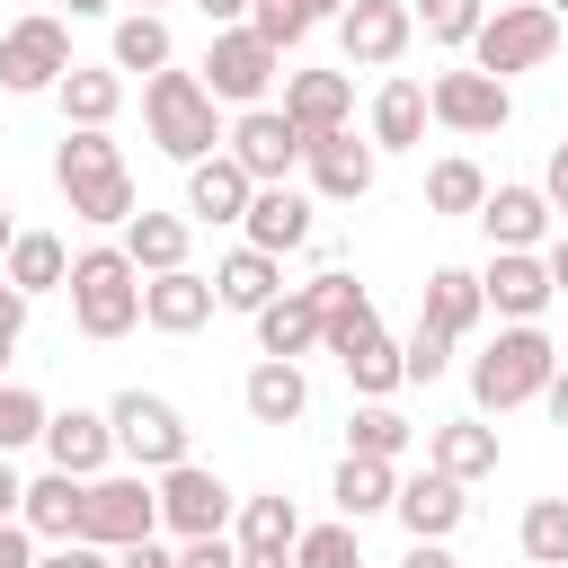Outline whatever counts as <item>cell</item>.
Here are the masks:
<instances>
[{
  "label": "cell",
  "instance_id": "cell-1",
  "mask_svg": "<svg viewBox=\"0 0 568 568\" xmlns=\"http://www.w3.org/2000/svg\"><path fill=\"white\" fill-rule=\"evenodd\" d=\"M550 373H559L550 328L541 320H497V337L470 355V399H479V417H506V408H532L550 390Z\"/></svg>",
  "mask_w": 568,
  "mask_h": 568
},
{
  "label": "cell",
  "instance_id": "cell-2",
  "mask_svg": "<svg viewBox=\"0 0 568 568\" xmlns=\"http://www.w3.org/2000/svg\"><path fill=\"white\" fill-rule=\"evenodd\" d=\"M142 124H151V142H160L169 160H186V169L213 160L222 133H231V124H222V98L204 89V71H178V62L142 80Z\"/></svg>",
  "mask_w": 568,
  "mask_h": 568
},
{
  "label": "cell",
  "instance_id": "cell-3",
  "mask_svg": "<svg viewBox=\"0 0 568 568\" xmlns=\"http://www.w3.org/2000/svg\"><path fill=\"white\" fill-rule=\"evenodd\" d=\"M62 293H71V328L98 337V346L142 328V266L124 257V240H115V248H80Z\"/></svg>",
  "mask_w": 568,
  "mask_h": 568
},
{
  "label": "cell",
  "instance_id": "cell-4",
  "mask_svg": "<svg viewBox=\"0 0 568 568\" xmlns=\"http://www.w3.org/2000/svg\"><path fill=\"white\" fill-rule=\"evenodd\" d=\"M550 53H559V9H550V0H497V9L479 18V36H470V62L497 71V80L541 71Z\"/></svg>",
  "mask_w": 568,
  "mask_h": 568
},
{
  "label": "cell",
  "instance_id": "cell-5",
  "mask_svg": "<svg viewBox=\"0 0 568 568\" xmlns=\"http://www.w3.org/2000/svg\"><path fill=\"white\" fill-rule=\"evenodd\" d=\"M106 417H115V453H124L133 470H151V479H160L169 462L195 453V426H186L178 399H160V390H115Z\"/></svg>",
  "mask_w": 568,
  "mask_h": 568
},
{
  "label": "cell",
  "instance_id": "cell-6",
  "mask_svg": "<svg viewBox=\"0 0 568 568\" xmlns=\"http://www.w3.org/2000/svg\"><path fill=\"white\" fill-rule=\"evenodd\" d=\"M142 532H160V479H151V470H98L89 497H80V541L124 550V541H142Z\"/></svg>",
  "mask_w": 568,
  "mask_h": 568
},
{
  "label": "cell",
  "instance_id": "cell-7",
  "mask_svg": "<svg viewBox=\"0 0 568 568\" xmlns=\"http://www.w3.org/2000/svg\"><path fill=\"white\" fill-rule=\"evenodd\" d=\"M62 71H71V27L53 9H27L0 27V89L9 98H53Z\"/></svg>",
  "mask_w": 568,
  "mask_h": 568
},
{
  "label": "cell",
  "instance_id": "cell-8",
  "mask_svg": "<svg viewBox=\"0 0 568 568\" xmlns=\"http://www.w3.org/2000/svg\"><path fill=\"white\" fill-rule=\"evenodd\" d=\"M275 80H284V53H275L257 27H213V44H204V89H213L222 106H266Z\"/></svg>",
  "mask_w": 568,
  "mask_h": 568
},
{
  "label": "cell",
  "instance_id": "cell-9",
  "mask_svg": "<svg viewBox=\"0 0 568 568\" xmlns=\"http://www.w3.org/2000/svg\"><path fill=\"white\" fill-rule=\"evenodd\" d=\"M231 515H240V497H231V479H222V470H204L195 453L160 470V532H178V541H195V532H231Z\"/></svg>",
  "mask_w": 568,
  "mask_h": 568
},
{
  "label": "cell",
  "instance_id": "cell-10",
  "mask_svg": "<svg viewBox=\"0 0 568 568\" xmlns=\"http://www.w3.org/2000/svg\"><path fill=\"white\" fill-rule=\"evenodd\" d=\"M426 106H435V124H444V133H462V142H479V133H506V115H515L506 80H497V71H479V62H462V71H435V80H426Z\"/></svg>",
  "mask_w": 568,
  "mask_h": 568
},
{
  "label": "cell",
  "instance_id": "cell-11",
  "mask_svg": "<svg viewBox=\"0 0 568 568\" xmlns=\"http://www.w3.org/2000/svg\"><path fill=\"white\" fill-rule=\"evenodd\" d=\"M302 142H311V133H302L284 106H240V115H231V133H222V151H231L257 186H284V178L302 169Z\"/></svg>",
  "mask_w": 568,
  "mask_h": 568
},
{
  "label": "cell",
  "instance_id": "cell-12",
  "mask_svg": "<svg viewBox=\"0 0 568 568\" xmlns=\"http://www.w3.org/2000/svg\"><path fill=\"white\" fill-rule=\"evenodd\" d=\"M408 44H417V9H408V0H346V9H337V53H346V71H390Z\"/></svg>",
  "mask_w": 568,
  "mask_h": 568
},
{
  "label": "cell",
  "instance_id": "cell-13",
  "mask_svg": "<svg viewBox=\"0 0 568 568\" xmlns=\"http://www.w3.org/2000/svg\"><path fill=\"white\" fill-rule=\"evenodd\" d=\"M302 169H311V195L364 204L373 178H382V151H373V133L355 142V124H337V133H311V142H302Z\"/></svg>",
  "mask_w": 568,
  "mask_h": 568
},
{
  "label": "cell",
  "instance_id": "cell-14",
  "mask_svg": "<svg viewBox=\"0 0 568 568\" xmlns=\"http://www.w3.org/2000/svg\"><path fill=\"white\" fill-rule=\"evenodd\" d=\"M479 293H488V311H497V320H541V311L559 302V284H550L541 248H488Z\"/></svg>",
  "mask_w": 568,
  "mask_h": 568
},
{
  "label": "cell",
  "instance_id": "cell-15",
  "mask_svg": "<svg viewBox=\"0 0 568 568\" xmlns=\"http://www.w3.org/2000/svg\"><path fill=\"white\" fill-rule=\"evenodd\" d=\"M390 515H399V532H408V541H453V532L470 524V488H462V479H444V470L426 462L417 479H399Z\"/></svg>",
  "mask_w": 568,
  "mask_h": 568
},
{
  "label": "cell",
  "instance_id": "cell-16",
  "mask_svg": "<svg viewBox=\"0 0 568 568\" xmlns=\"http://www.w3.org/2000/svg\"><path fill=\"white\" fill-rule=\"evenodd\" d=\"M222 311V293H213V275H195V266H169V275H142V328H160V337H195L204 320Z\"/></svg>",
  "mask_w": 568,
  "mask_h": 568
},
{
  "label": "cell",
  "instance_id": "cell-17",
  "mask_svg": "<svg viewBox=\"0 0 568 568\" xmlns=\"http://www.w3.org/2000/svg\"><path fill=\"white\" fill-rule=\"evenodd\" d=\"M44 462L71 470V479L115 470V417H106V408H53V417H44Z\"/></svg>",
  "mask_w": 568,
  "mask_h": 568
},
{
  "label": "cell",
  "instance_id": "cell-18",
  "mask_svg": "<svg viewBox=\"0 0 568 568\" xmlns=\"http://www.w3.org/2000/svg\"><path fill=\"white\" fill-rule=\"evenodd\" d=\"M240 240H248V248H266V257L311 248V195H302V186H257V195H248V213H240Z\"/></svg>",
  "mask_w": 568,
  "mask_h": 568
},
{
  "label": "cell",
  "instance_id": "cell-19",
  "mask_svg": "<svg viewBox=\"0 0 568 568\" xmlns=\"http://www.w3.org/2000/svg\"><path fill=\"white\" fill-rule=\"evenodd\" d=\"M240 408H248V426H293L311 408V373L293 355H257L248 382H240Z\"/></svg>",
  "mask_w": 568,
  "mask_h": 568
},
{
  "label": "cell",
  "instance_id": "cell-20",
  "mask_svg": "<svg viewBox=\"0 0 568 568\" xmlns=\"http://www.w3.org/2000/svg\"><path fill=\"white\" fill-rule=\"evenodd\" d=\"M426 462L444 470V479H497V426L488 417H444V426H426Z\"/></svg>",
  "mask_w": 568,
  "mask_h": 568
},
{
  "label": "cell",
  "instance_id": "cell-21",
  "mask_svg": "<svg viewBox=\"0 0 568 568\" xmlns=\"http://www.w3.org/2000/svg\"><path fill=\"white\" fill-rule=\"evenodd\" d=\"M284 115L302 133H337V124H355V80L346 71H284Z\"/></svg>",
  "mask_w": 568,
  "mask_h": 568
},
{
  "label": "cell",
  "instance_id": "cell-22",
  "mask_svg": "<svg viewBox=\"0 0 568 568\" xmlns=\"http://www.w3.org/2000/svg\"><path fill=\"white\" fill-rule=\"evenodd\" d=\"M426 124H435V106H426V80L390 71V80L373 89V151H417V142H426Z\"/></svg>",
  "mask_w": 568,
  "mask_h": 568
},
{
  "label": "cell",
  "instance_id": "cell-23",
  "mask_svg": "<svg viewBox=\"0 0 568 568\" xmlns=\"http://www.w3.org/2000/svg\"><path fill=\"white\" fill-rule=\"evenodd\" d=\"M248 195H257V178H248L231 151H213V160L186 169V222H240Z\"/></svg>",
  "mask_w": 568,
  "mask_h": 568
},
{
  "label": "cell",
  "instance_id": "cell-24",
  "mask_svg": "<svg viewBox=\"0 0 568 568\" xmlns=\"http://www.w3.org/2000/svg\"><path fill=\"white\" fill-rule=\"evenodd\" d=\"M479 231H488V248H541L550 240V195L541 186H488Z\"/></svg>",
  "mask_w": 568,
  "mask_h": 568
},
{
  "label": "cell",
  "instance_id": "cell-25",
  "mask_svg": "<svg viewBox=\"0 0 568 568\" xmlns=\"http://www.w3.org/2000/svg\"><path fill=\"white\" fill-rule=\"evenodd\" d=\"M320 328H328L320 302H311L302 284H284V293L257 311V355H293V364H302V355H320Z\"/></svg>",
  "mask_w": 568,
  "mask_h": 568
},
{
  "label": "cell",
  "instance_id": "cell-26",
  "mask_svg": "<svg viewBox=\"0 0 568 568\" xmlns=\"http://www.w3.org/2000/svg\"><path fill=\"white\" fill-rule=\"evenodd\" d=\"M80 497H89V479H71V470H44V479H27V497H18V524H27L36 541H80Z\"/></svg>",
  "mask_w": 568,
  "mask_h": 568
},
{
  "label": "cell",
  "instance_id": "cell-27",
  "mask_svg": "<svg viewBox=\"0 0 568 568\" xmlns=\"http://www.w3.org/2000/svg\"><path fill=\"white\" fill-rule=\"evenodd\" d=\"M53 106H62V124H115L124 115V71L115 62H71Z\"/></svg>",
  "mask_w": 568,
  "mask_h": 568
},
{
  "label": "cell",
  "instance_id": "cell-28",
  "mask_svg": "<svg viewBox=\"0 0 568 568\" xmlns=\"http://www.w3.org/2000/svg\"><path fill=\"white\" fill-rule=\"evenodd\" d=\"M213 293H222V311H248V320H257V311L284 293V257H266V248L240 240V248L213 266Z\"/></svg>",
  "mask_w": 568,
  "mask_h": 568
},
{
  "label": "cell",
  "instance_id": "cell-29",
  "mask_svg": "<svg viewBox=\"0 0 568 568\" xmlns=\"http://www.w3.org/2000/svg\"><path fill=\"white\" fill-rule=\"evenodd\" d=\"M417 320H435L444 337H470V328L488 320V293H479V266H435V275H426V302H417Z\"/></svg>",
  "mask_w": 568,
  "mask_h": 568
},
{
  "label": "cell",
  "instance_id": "cell-30",
  "mask_svg": "<svg viewBox=\"0 0 568 568\" xmlns=\"http://www.w3.org/2000/svg\"><path fill=\"white\" fill-rule=\"evenodd\" d=\"M328 497H337V515H346V524H373V515H390V497H399V462L346 453V462H337V479H328Z\"/></svg>",
  "mask_w": 568,
  "mask_h": 568
},
{
  "label": "cell",
  "instance_id": "cell-31",
  "mask_svg": "<svg viewBox=\"0 0 568 568\" xmlns=\"http://www.w3.org/2000/svg\"><path fill=\"white\" fill-rule=\"evenodd\" d=\"M186 248H195V222H186V213H151V204H142V213L124 222V257H133L142 275L186 266Z\"/></svg>",
  "mask_w": 568,
  "mask_h": 568
},
{
  "label": "cell",
  "instance_id": "cell-32",
  "mask_svg": "<svg viewBox=\"0 0 568 568\" xmlns=\"http://www.w3.org/2000/svg\"><path fill=\"white\" fill-rule=\"evenodd\" d=\"M106 62H115V71H142V80H151V71H169V62H178V36H169V18H160V9H124V18H115V44H106Z\"/></svg>",
  "mask_w": 568,
  "mask_h": 568
},
{
  "label": "cell",
  "instance_id": "cell-33",
  "mask_svg": "<svg viewBox=\"0 0 568 568\" xmlns=\"http://www.w3.org/2000/svg\"><path fill=\"white\" fill-rule=\"evenodd\" d=\"M0 275H9L27 302H36V293H62V284H71V248H62L53 231H18L9 257H0Z\"/></svg>",
  "mask_w": 568,
  "mask_h": 568
},
{
  "label": "cell",
  "instance_id": "cell-34",
  "mask_svg": "<svg viewBox=\"0 0 568 568\" xmlns=\"http://www.w3.org/2000/svg\"><path fill=\"white\" fill-rule=\"evenodd\" d=\"M231 541H240V550H293V541H302V515H293V497H284V488H257V497H240V515H231Z\"/></svg>",
  "mask_w": 568,
  "mask_h": 568
},
{
  "label": "cell",
  "instance_id": "cell-35",
  "mask_svg": "<svg viewBox=\"0 0 568 568\" xmlns=\"http://www.w3.org/2000/svg\"><path fill=\"white\" fill-rule=\"evenodd\" d=\"M62 204H71V222H89V231H124V222L142 213L133 169H106V178H89V186H62Z\"/></svg>",
  "mask_w": 568,
  "mask_h": 568
},
{
  "label": "cell",
  "instance_id": "cell-36",
  "mask_svg": "<svg viewBox=\"0 0 568 568\" xmlns=\"http://www.w3.org/2000/svg\"><path fill=\"white\" fill-rule=\"evenodd\" d=\"M337 373L355 382V399H390V390L408 382V355H399V337H382V328H373V337H355V346L337 355Z\"/></svg>",
  "mask_w": 568,
  "mask_h": 568
},
{
  "label": "cell",
  "instance_id": "cell-37",
  "mask_svg": "<svg viewBox=\"0 0 568 568\" xmlns=\"http://www.w3.org/2000/svg\"><path fill=\"white\" fill-rule=\"evenodd\" d=\"M106 169H124V151H115L106 124H71V133L53 142V186H89V178H106Z\"/></svg>",
  "mask_w": 568,
  "mask_h": 568
},
{
  "label": "cell",
  "instance_id": "cell-38",
  "mask_svg": "<svg viewBox=\"0 0 568 568\" xmlns=\"http://www.w3.org/2000/svg\"><path fill=\"white\" fill-rule=\"evenodd\" d=\"M479 204H488V169L470 151H444L426 169V213H479Z\"/></svg>",
  "mask_w": 568,
  "mask_h": 568
},
{
  "label": "cell",
  "instance_id": "cell-39",
  "mask_svg": "<svg viewBox=\"0 0 568 568\" xmlns=\"http://www.w3.org/2000/svg\"><path fill=\"white\" fill-rule=\"evenodd\" d=\"M408 444H417V426H408V417H399L390 399H364V408L346 417V453H373V462H399Z\"/></svg>",
  "mask_w": 568,
  "mask_h": 568
},
{
  "label": "cell",
  "instance_id": "cell-40",
  "mask_svg": "<svg viewBox=\"0 0 568 568\" xmlns=\"http://www.w3.org/2000/svg\"><path fill=\"white\" fill-rule=\"evenodd\" d=\"M515 550L532 568H568V497H532L524 524H515Z\"/></svg>",
  "mask_w": 568,
  "mask_h": 568
},
{
  "label": "cell",
  "instance_id": "cell-41",
  "mask_svg": "<svg viewBox=\"0 0 568 568\" xmlns=\"http://www.w3.org/2000/svg\"><path fill=\"white\" fill-rule=\"evenodd\" d=\"M479 18H488V0H417V36L444 44V53H470Z\"/></svg>",
  "mask_w": 568,
  "mask_h": 568
},
{
  "label": "cell",
  "instance_id": "cell-42",
  "mask_svg": "<svg viewBox=\"0 0 568 568\" xmlns=\"http://www.w3.org/2000/svg\"><path fill=\"white\" fill-rule=\"evenodd\" d=\"M293 568H364V541H355V524L337 515V524H302V541H293Z\"/></svg>",
  "mask_w": 568,
  "mask_h": 568
},
{
  "label": "cell",
  "instance_id": "cell-43",
  "mask_svg": "<svg viewBox=\"0 0 568 568\" xmlns=\"http://www.w3.org/2000/svg\"><path fill=\"white\" fill-rule=\"evenodd\" d=\"M44 399L27 390V382H0V453H27V444H44Z\"/></svg>",
  "mask_w": 568,
  "mask_h": 568
},
{
  "label": "cell",
  "instance_id": "cell-44",
  "mask_svg": "<svg viewBox=\"0 0 568 568\" xmlns=\"http://www.w3.org/2000/svg\"><path fill=\"white\" fill-rule=\"evenodd\" d=\"M453 346H462V337H444L435 320H417L408 346H399V355H408V382H444V373H453Z\"/></svg>",
  "mask_w": 568,
  "mask_h": 568
},
{
  "label": "cell",
  "instance_id": "cell-45",
  "mask_svg": "<svg viewBox=\"0 0 568 568\" xmlns=\"http://www.w3.org/2000/svg\"><path fill=\"white\" fill-rule=\"evenodd\" d=\"M178 568H240V541L231 532H195V541H178Z\"/></svg>",
  "mask_w": 568,
  "mask_h": 568
},
{
  "label": "cell",
  "instance_id": "cell-46",
  "mask_svg": "<svg viewBox=\"0 0 568 568\" xmlns=\"http://www.w3.org/2000/svg\"><path fill=\"white\" fill-rule=\"evenodd\" d=\"M36 568H115V550H98V541H53V550H36Z\"/></svg>",
  "mask_w": 568,
  "mask_h": 568
},
{
  "label": "cell",
  "instance_id": "cell-47",
  "mask_svg": "<svg viewBox=\"0 0 568 568\" xmlns=\"http://www.w3.org/2000/svg\"><path fill=\"white\" fill-rule=\"evenodd\" d=\"M115 568H178V550H169L160 532H142V541H124V550H115Z\"/></svg>",
  "mask_w": 568,
  "mask_h": 568
},
{
  "label": "cell",
  "instance_id": "cell-48",
  "mask_svg": "<svg viewBox=\"0 0 568 568\" xmlns=\"http://www.w3.org/2000/svg\"><path fill=\"white\" fill-rule=\"evenodd\" d=\"M0 568H36V532H27L18 515L0 524Z\"/></svg>",
  "mask_w": 568,
  "mask_h": 568
},
{
  "label": "cell",
  "instance_id": "cell-49",
  "mask_svg": "<svg viewBox=\"0 0 568 568\" xmlns=\"http://www.w3.org/2000/svg\"><path fill=\"white\" fill-rule=\"evenodd\" d=\"M541 195H550V213H568V142H550V169H541Z\"/></svg>",
  "mask_w": 568,
  "mask_h": 568
},
{
  "label": "cell",
  "instance_id": "cell-50",
  "mask_svg": "<svg viewBox=\"0 0 568 568\" xmlns=\"http://www.w3.org/2000/svg\"><path fill=\"white\" fill-rule=\"evenodd\" d=\"M0 337H27V293L0 275Z\"/></svg>",
  "mask_w": 568,
  "mask_h": 568
},
{
  "label": "cell",
  "instance_id": "cell-51",
  "mask_svg": "<svg viewBox=\"0 0 568 568\" xmlns=\"http://www.w3.org/2000/svg\"><path fill=\"white\" fill-rule=\"evenodd\" d=\"M399 568H462V559H453L444 541H408V559H399Z\"/></svg>",
  "mask_w": 568,
  "mask_h": 568
},
{
  "label": "cell",
  "instance_id": "cell-52",
  "mask_svg": "<svg viewBox=\"0 0 568 568\" xmlns=\"http://www.w3.org/2000/svg\"><path fill=\"white\" fill-rule=\"evenodd\" d=\"M195 9H204L213 27H248V9H257V0H195Z\"/></svg>",
  "mask_w": 568,
  "mask_h": 568
},
{
  "label": "cell",
  "instance_id": "cell-53",
  "mask_svg": "<svg viewBox=\"0 0 568 568\" xmlns=\"http://www.w3.org/2000/svg\"><path fill=\"white\" fill-rule=\"evenodd\" d=\"M18 497H27V479H18V462H9V453H0V524H9V515H18Z\"/></svg>",
  "mask_w": 568,
  "mask_h": 568
},
{
  "label": "cell",
  "instance_id": "cell-54",
  "mask_svg": "<svg viewBox=\"0 0 568 568\" xmlns=\"http://www.w3.org/2000/svg\"><path fill=\"white\" fill-rule=\"evenodd\" d=\"M541 266H550V284L568 293V231H550V240H541Z\"/></svg>",
  "mask_w": 568,
  "mask_h": 568
},
{
  "label": "cell",
  "instance_id": "cell-55",
  "mask_svg": "<svg viewBox=\"0 0 568 568\" xmlns=\"http://www.w3.org/2000/svg\"><path fill=\"white\" fill-rule=\"evenodd\" d=\"M541 408H550V426H568V364L550 373V390H541Z\"/></svg>",
  "mask_w": 568,
  "mask_h": 568
},
{
  "label": "cell",
  "instance_id": "cell-56",
  "mask_svg": "<svg viewBox=\"0 0 568 568\" xmlns=\"http://www.w3.org/2000/svg\"><path fill=\"white\" fill-rule=\"evenodd\" d=\"M240 568H293V550H240Z\"/></svg>",
  "mask_w": 568,
  "mask_h": 568
},
{
  "label": "cell",
  "instance_id": "cell-57",
  "mask_svg": "<svg viewBox=\"0 0 568 568\" xmlns=\"http://www.w3.org/2000/svg\"><path fill=\"white\" fill-rule=\"evenodd\" d=\"M62 9H71V18H106L115 0H62Z\"/></svg>",
  "mask_w": 568,
  "mask_h": 568
},
{
  "label": "cell",
  "instance_id": "cell-58",
  "mask_svg": "<svg viewBox=\"0 0 568 568\" xmlns=\"http://www.w3.org/2000/svg\"><path fill=\"white\" fill-rule=\"evenodd\" d=\"M9 240H18V222H9V195H0V257H9Z\"/></svg>",
  "mask_w": 568,
  "mask_h": 568
},
{
  "label": "cell",
  "instance_id": "cell-59",
  "mask_svg": "<svg viewBox=\"0 0 568 568\" xmlns=\"http://www.w3.org/2000/svg\"><path fill=\"white\" fill-rule=\"evenodd\" d=\"M9 346H18V337H0V364H9Z\"/></svg>",
  "mask_w": 568,
  "mask_h": 568
},
{
  "label": "cell",
  "instance_id": "cell-60",
  "mask_svg": "<svg viewBox=\"0 0 568 568\" xmlns=\"http://www.w3.org/2000/svg\"><path fill=\"white\" fill-rule=\"evenodd\" d=\"M133 9H169V0H133Z\"/></svg>",
  "mask_w": 568,
  "mask_h": 568
},
{
  "label": "cell",
  "instance_id": "cell-61",
  "mask_svg": "<svg viewBox=\"0 0 568 568\" xmlns=\"http://www.w3.org/2000/svg\"><path fill=\"white\" fill-rule=\"evenodd\" d=\"M550 9H559V18H568V0H550Z\"/></svg>",
  "mask_w": 568,
  "mask_h": 568
}]
</instances>
